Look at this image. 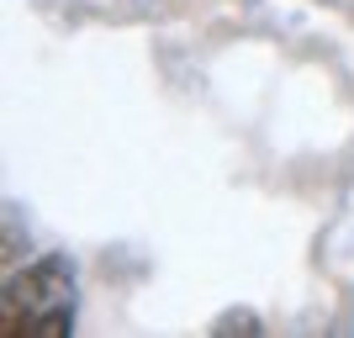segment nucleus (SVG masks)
<instances>
[{"label":"nucleus","instance_id":"nucleus-1","mask_svg":"<svg viewBox=\"0 0 354 338\" xmlns=\"http://www.w3.org/2000/svg\"><path fill=\"white\" fill-rule=\"evenodd\" d=\"M6 333H32V338H64L74 328V307H80V285L64 254H48L6 285Z\"/></svg>","mask_w":354,"mask_h":338},{"label":"nucleus","instance_id":"nucleus-2","mask_svg":"<svg viewBox=\"0 0 354 338\" xmlns=\"http://www.w3.org/2000/svg\"><path fill=\"white\" fill-rule=\"evenodd\" d=\"M217 333H259V323L243 312H227V317H217Z\"/></svg>","mask_w":354,"mask_h":338}]
</instances>
